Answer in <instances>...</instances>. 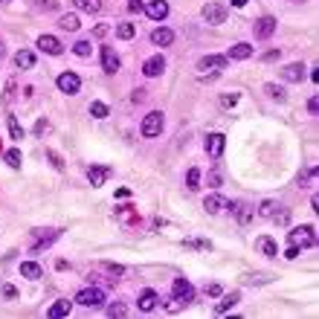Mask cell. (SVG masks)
Segmentation results:
<instances>
[{
  "instance_id": "cell-50",
  "label": "cell",
  "mask_w": 319,
  "mask_h": 319,
  "mask_svg": "<svg viewBox=\"0 0 319 319\" xmlns=\"http://www.w3.org/2000/svg\"><path fill=\"white\" fill-rule=\"evenodd\" d=\"M209 183H212V186H221V174H218V171H212V174H209Z\"/></svg>"
},
{
  "instance_id": "cell-44",
  "label": "cell",
  "mask_w": 319,
  "mask_h": 319,
  "mask_svg": "<svg viewBox=\"0 0 319 319\" xmlns=\"http://www.w3.org/2000/svg\"><path fill=\"white\" fill-rule=\"evenodd\" d=\"M284 258H299V247H296V244H290V247H287V253H284Z\"/></svg>"
},
{
  "instance_id": "cell-6",
  "label": "cell",
  "mask_w": 319,
  "mask_h": 319,
  "mask_svg": "<svg viewBox=\"0 0 319 319\" xmlns=\"http://www.w3.org/2000/svg\"><path fill=\"white\" fill-rule=\"evenodd\" d=\"M276 18L273 15H264V18H258L256 20V27H253V32H256V38L258 41H267V38H273V32H276Z\"/></svg>"
},
{
  "instance_id": "cell-41",
  "label": "cell",
  "mask_w": 319,
  "mask_h": 319,
  "mask_svg": "<svg viewBox=\"0 0 319 319\" xmlns=\"http://www.w3.org/2000/svg\"><path fill=\"white\" fill-rule=\"evenodd\" d=\"M9 131H12V140H24V131H20V125L15 116H9Z\"/></svg>"
},
{
  "instance_id": "cell-13",
  "label": "cell",
  "mask_w": 319,
  "mask_h": 319,
  "mask_svg": "<svg viewBox=\"0 0 319 319\" xmlns=\"http://www.w3.org/2000/svg\"><path fill=\"white\" fill-rule=\"evenodd\" d=\"M163 70H166V58H163V55H151L148 61L142 64V73H145L148 79H157V76H163Z\"/></svg>"
},
{
  "instance_id": "cell-23",
  "label": "cell",
  "mask_w": 319,
  "mask_h": 319,
  "mask_svg": "<svg viewBox=\"0 0 319 319\" xmlns=\"http://www.w3.org/2000/svg\"><path fill=\"white\" fill-rule=\"evenodd\" d=\"M15 67H18V70H29V67H35V53H29V50L15 53Z\"/></svg>"
},
{
  "instance_id": "cell-3",
  "label": "cell",
  "mask_w": 319,
  "mask_h": 319,
  "mask_svg": "<svg viewBox=\"0 0 319 319\" xmlns=\"http://www.w3.org/2000/svg\"><path fill=\"white\" fill-rule=\"evenodd\" d=\"M287 238H290V244H296V247H313V244H316V230H313V226H296Z\"/></svg>"
},
{
  "instance_id": "cell-38",
  "label": "cell",
  "mask_w": 319,
  "mask_h": 319,
  "mask_svg": "<svg viewBox=\"0 0 319 319\" xmlns=\"http://www.w3.org/2000/svg\"><path fill=\"white\" fill-rule=\"evenodd\" d=\"M125 313H128V308H125L122 302H113V305H110V308H107V316H125Z\"/></svg>"
},
{
  "instance_id": "cell-54",
  "label": "cell",
  "mask_w": 319,
  "mask_h": 319,
  "mask_svg": "<svg viewBox=\"0 0 319 319\" xmlns=\"http://www.w3.org/2000/svg\"><path fill=\"white\" fill-rule=\"evenodd\" d=\"M232 6H235V9H244V6H247V0H232Z\"/></svg>"
},
{
  "instance_id": "cell-2",
  "label": "cell",
  "mask_w": 319,
  "mask_h": 319,
  "mask_svg": "<svg viewBox=\"0 0 319 319\" xmlns=\"http://www.w3.org/2000/svg\"><path fill=\"white\" fill-rule=\"evenodd\" d=\"M76 305H81V308H99V305H105V293L99 290V287H84V290L76 293Z\"/></svg>"
},
{
  "instance_id": "cell-26",
  "label": "cell",
  "mask_w": 319,
  "mask_h": 319,
  "mask_svg": "<svg viewBox=\"0 0 319 319\" xmlns=\"http://www.w3.org/2000/svg\"><path fill=\"white\" fill-rule=\"evenodd\" d=\"M58 27H61L64 32H76V29L81 27V24H79V15H73V12L61 15V18H58Z\"/></svg>"
},
{
  "instance_id": "cell-12",
  "label": "cell",
  "mask_w": 319,
  "mask_h": 319,
  "mask_svg": "<svg viewBox=\"0 0 319 319\" xmlns=\"http://www.w3.org/2000/svg\"><path fill=\"white\" fill-rule=\"evenodd\" d=\"M38 50H41V53H47V55H61L64 53L61 41H58L55 35H41V38H38Z\"/></svg>"
},
{
  "instance_id": "cell-4",
  "label": "cell",
  "mask_w": 319,
  "mask_h": 319,
  "mask_svg": "<svg viewBox=\"0 0 319 319\" xmlns=\"http://www.w3.org/2000/svg\"><path fill=\"white\" fill-rule=\"evenodd\" d=\"M142 136H160V133H163V113H160V110H151L148 116H145V119H142Z\"/></svg>"
},
{
  "instance_id": "cell-32",
  "label": "cell",
  "mask_w": 319,
  "mask_h": 319,
  "mask_svg": "<svg viewBox=\"0 0 319 319\" xmlns=\"http://www.w3.org/2000/svg\"><path fill=\"white\" fill-rule=\"evenodd\" d=\"M267 282H270L267 273H247L244 276V284H267Z\"/></svg>"
},
{
  "instance_id": "cell-40",
  "label": "cell",
  "mask_w": 319,
  "mask_h": 319,
  "mask_svg": "<svg viewBox=\"0 0 319 319\" xmlns=\"http://www.w3.org/2000/svg\"><path fill=\"white\" fill-rule=\"evenodd\" d=\"M279 209H282V206H279ZM273 221L279 223V226H287V223H290V212H287V209H282V212H273Z\"/></svg>"
},
{
  "instance_id": "cell-21",
  "label": "cell",
  "mask_w": 319,
  "mask_h": 319,
  "mask_svg": "<svg viewBox=\"0 0 319 319\" xmlns=\"http://www.w3.org/2000/svg\"><path fill=\"white\" fill-rule=\"evenodd\" d=\"M157 302H160L157 290H142V293H140V302H136V305H140V310H145V313H148V310L157 308Z\"/></svg>"
},
{
  "instance_id": "cell-19",
  "label": "cell",
  "mask_w": 319,
  "mask_h": 319,
  "mask_svg": "<svg viewBox=\"0 0 319 319\" xmlns=\"http://www.w3.org/2000/svg\"><path fill=\"white\" fill-rule=\"evenodd\" d=\"M282 79L290 81V84H296V81L305 79V67H302V64H287V67L282 70Z\"/></svg>"
},
{
  "instance_id": "cell-52",
  "label": "cell",
  "mask_w": 319,
  "mask_h": 319,
  "mask_svg": "<svg viewBox=\"0 0 319 319\" xmlns=\"http://www.w3.org/2000/svg\"><path fill=\"white\" fill-rule=\"evenodd\" d=\"M107 32H110V29H107L105 24H99V27H96V35H99V38H102V35H107Z\"/></svg>"
},
{
  "instance_id": "cell-9",
  "label": "cell",
  "mask_w": 319,
  "mask_h": 319,
  "mask_svg": "<svg viewBox=\"0 0 319 319\" xmlns=\"http://www.w3.org/2000/svg\"><path fill=\"white\" fill-rule=\"evenodd\" d=\"M145 15H148L151 20H163V18H169V3L166 0H148L145 6Z\"/></svg>"
},
{
  "instance_id": "cell-39",
  "label": "cell",
  "mask_w": 319,
  "mask_h": 319,
  "mask_svg": "<svg viewBox=\"0 0 319 319\" xmlns=\"http://www.w3.org/2000/svg\"><path fill=\"white\" fill-rule=\"evenodd\" d=\"M276 209H279V206H276L273 200H264V203H261V209H258V215H261V218H273Z\"/></svg>"
},
{
  "instance_id": "cell-47",
  "label": "cell",
  "mask_w": 319,
  "mask_h": 319,
  "mask_svg": "<svg viewBox=\"0 0 319 319\" xmlns=\"http://www.w3.org/2000/svg\"><path fill=\"white\" fill-rule=\"evenodd\" d=\"M308 110H310V113H316V110H319V99H316V96L308 99Z\"/></svg>"
},
{
  "instance_id": "cell-10",
  "label": "cell",
  "mask_w": 319,
  "mask_h": 319,
  "mask_svg": "<svg viewBox=\"0 0 319 319\" xmlns=\"http://www.w3.org/2000/svg\"><path fill=\"white\" fill-rule=\"evenodd\" d=\"M58 238V230H32V249H44Z\"/></svg>"
},
{
  "instance_id": "cell-5",
  "label": "cell",
  "mask_w": 319,
  "mask_h": 319,
  "mask_svg": "<svg viewBox=\"0 0 319 319\" xmlns=\"http://www.w3.org/2000/svg\"><path fill=\"white\" fill-rule=\"evenodd\" d=\"M99 61H102V70L105 73H119V67H122V61H119L113 47H102L99 50Z\"/></svg>"
},
{
  "instance_id": "cell-37",
  "label": "cell",
  "mask_w": 319,
  "mask_h": 319,
  "mask_svg": "<svg viewBox=\"0 0 319 319\" xmlns=\"http://www.w3.org/2000/svg\"><path fill=\"white\" fill-rule=\"evenodd\" d=\"M35 9L38 12H53V9H58V0H35Z\"/></svg>"
},
{
  "instance_id": "cell-28",
  "label": "cell",
  "mask_w": 319,
  "mask_h": 319,
  "mask_svg": "<svg viewBox=\"0 0 319 319\" xmlns=\"http://www.w3.org/2000/svg\"><path fill=\"white\" fill-rule=\"evenodd\" d=\"M41 264H35V261H24L20 264V276H27V279H41Z\"/></svg>"
},
{
  "instance_id": "cell-17",
  "label": "cell",
  "mask_w": 319,
  "mask_h": 319,
  "mask_svg": "<svg viewBox=\"0 0 319 319\" xmlns=\"http://www.w3.org/2000/svg\"><path fill=\"white\" fill-rule=\"evenodd\" d=\"M107 177H110V169H107V166H90L87 169V180L93 186H105Z\"/></svg>"
},
{
  "instance_id": "cell-25",
  "label": "cell",
  "mask_w": 319,
  "mask_h": 319,
  "mask_svg": "<svg viewBox=\"0 0 319 319\" xmlns=\"http://www.w3.org/2000/svg\"><path fill=\"white\" fill-rule=\"evenodd\" d=\"M258 249H261V256H267V258H276V256H279V247H276V241L270 238V235L258 238Z\"/></svg>"
},
{
  "instance_id": "cell-45",
  "label": "cell",
  "mask_w": 319,
  "mask_h": 319,
  "mask_svg": "<svg viewBox=\"0 0 319 319\" xmlns=\"http://www.w3.org/2000/svg\"><path fill=\"white\" fill-rule=\"evenodd\" d=\"M3 296H6V299H15V296H18V290H15L12 284H3Z\"/></svg>"
},
{
  "instance_id": "cell-22",
  "label": "cell",
  "mask_w": 319,
  "mask_h": 319,
  "mask_svg": "<svg viewBox=\"0 0 319 319\" xmlns=\"http://www.w3.org/2000/svg\"><path fill=\"white\" fill-rule=\"evenodd\" d=\"M238 302H241V293H238V290H232V293H226V296H221V302L215 305V310H218V313H226V310L235 308Z\"/></svg>"
},
{
  "instance_id": "cell-24",
  "label": "cell",
  "mask_w": 319,
  "mask_h": 319,
  "mask_svg": "<svg viewBox=\"0 0 319 319\" xmlns=\"http://www.w3.org/2000/svg\"><path fill=\"white\" fill-rule=\"evenodd\" d=\"M70 308H73V302L70 299H58L53 305V308L47 310V316L50 319H58V316H67V313H70Z\"/></svg>"
},
{
  "instance_id": "cell-51",
  "label": "cell",
  "mask_w": 319,
  "mask_h": 319,
  "mask_svg": "<svg viewBox=\"0 0 319 319\" xmlns=\"http://www.w3.org/2000/svg\"><path fill=\"white\" fill-rule=\"evenodd\" d=\"M133 102H142V99H145V90H133Z\"/></svg>"
},
{
  "instance_id": "cell-33",
  "label": "cell",
  "mask_w": 319,
  "mask_h": 319,
  "mask_svg": "<svg viewBox=\"0 0 319 319\" xmlns=\"http://www.w3.org/2000/svg\"><path fill=\"white\" fill-rule=\"evenodd\" d=\"M73 53L81 55V58H87V55L93 53V47H90V41H76V44H73Z\"/></svg>"
},
{
  "instance_id": "cell-31",
  "label": "cell",
  "mask_w": 319,
  "mask_h": 319,
  "mask_svg": "<svg viewBox=\"0 0 319 319\" xmlns=\"http://www.w3.org/2000/svg\"><path fill=\"white\" fill-rule=\"evenodd\" d=\"M186 186L195 192V189H200V169H189L186 174Z\"/></svg>"
},
{
  "instance_id": "cell-11",
  "label": "cell",
  "mask_w": 319,
  "mask_h": 319,
  "mask_svg": "<svg viewBox=\"0 0 319 319\" xmlns=\"http://www.w3.org/2000/svg\"><path fill=\"white\" fill-rule=\"evenodd\" d=\"M223 67H226V55H203V58L197 61V70L200 73H206V70L218 73V70H223Z\"/></svg>"
},
{
  "instance_id": "cell-55",
  "label": "cell",
  "mask_w": 319,
  "mask_h": 319,
  "mask_svg": "<svg viewBox=\"0 0 319 319\" xmlns=\"http://www.w3.org/2000/svg\"><path fill=\"white\" fill-rule=\"evenodd\" d=\"M293 3H302V0H293Z\"/></svg>"
},
{
  "instance_id": "cell-48",
  "label": "cell",
  "mask_w": 319,
  "mask_h": 319,
  "mask_svg": "<svg viewBox=\"0 0 319 319\" xmlns=\"http://www.w3.org/2000/svg\"><path fill=\"white\" fill-rule=\"evenodd\" d=\"M276 58H279V50H270V53L261 55V61H276Z\"/></svg>"
},
{
  "instance_id": "cell-49",
  "label": "cell",
  "mask_w": 319,
  "mask_h": 319,
  "mask_svg": "<svg viewBox=\"0 0 319 319\" xmlns=\"http://www.w3.org/2000/svg\"><path fill=\"white\" fill-rule=\"evenodd\" d=\"M105 267H107L113 276H122V273H125V267H119V264H105Z\"/></svg>"
},
{
  "instance_id": "cell-20",
  "label": "cell",
  "mask_w": 319,
  "mask_h": 319,
  "mask_svg": "<svg viewBox=\"0 0 319 319\" xmlns=\"http://www.w3.org/2000/svg\"><path fill=\"white\" fill-rule=\"evenodd\" d=\"M203 209H206L209 215H218L221 209H226V200H223L221 195H206V197H203Z\"/></svg>"
},
{
  "instance_id": "cell-8",
  "label": "cell",
  "mask_w": 319,
  "mask_h": 319,
  "mask_svg": "<svg viewBox=\"0 0 319 319\" xmlns=\"http://www.w3.org/2000/svg\"><path fill=\"white\" fill-rule=\"evenodd\" d=\"M200 15H203V20H206V24H212V27H218V24L226 20V9H223L221 3H206Z\"/></svg>"
},
{
  "instance_id": "cell-14",
  "label": "cell",
  "mask_w": 319,
  "mask_h": 319,
  "mask_svg": "<svg viewBox=\"0 0 319 319\" xmlns=\"http://www.w3.org/2000/svg\"><path fill=\"white\" fill-rule=\"evenodd\" d=\"M223 148H226V136L223 133H209L206 136V154L209 157H221Z\"/></svg>"
},
{
  "instance_id": "cell-35",
  "label": "cell",
  "mask_w": 319,
  "mask_h": 319,
  "mask_svg": "<svg viewBox=\"0 0 319 319\" xmlns=\"http://www.w3.org/2000/svg\"><path fill=\"white\" fill-rule=\"evenodd\" d=\"M90 116L105 119V116H107V105H105V102H93V105H90Z\"/></svg>"
},
{
  "instance_id": "cell-30",
  "label": "cell",
  "mask_w": 319,
  "mask_h": 319,
  "mask_svg": "<svg viewBox=\"0 0 319 319\" xmlns=\"http://www.w3.org/2000/svg\"><path fill=\"white\" fill-rule=\"evenodd\" d=\"M133 35H136V27H133V24H119V27H116V38H122V41H131Z\"/></svg>"
},
{
  "instance_id": "cell-7",
  "label": "cell",
  "mask_w": 319,
  "mask_h": 319,
  "mask_svg": "<svg viewBox=\"0 0 319 319\" xmlns=\"http://www.w3.org/2000/svg\"><path fill=\"white\" fill-rule=\"evenodd\" d=\"M55 84H58V90H61V93L73 96V93H79V87H81V79L76 76V73H61V76L55 79Z\"/></svg>"
},
{
  "instance_id": "cell-15",
  "label": "cell",
  "mask_w": 319,
  "mask_h": 319,
  "mask_svg": "<svg viewBox=\"0 0 319 319\" xmlns=\"http://www.w3.org/2000/svg\"><path fill=\"white\" fill-rule=\"evenodd\" d=\"M253 53H256V50H253L249 44H244V41H241V44H232V47H230V53H226V61H247V58H253Z\"/></svg>"
},
{
  "instance_id": "cell-42",
  "label": "cell",
  "mask_w": 319,
  "mask_h": 319,
  "mask_svg": "<svg viewBox=\"0 0 319 319\" xmlns=\"http://www.w3.org/2000/svg\"><path fill=\"white\" fill-rule=\"evenodd\" d=\"M238 93H223V96H221V105L223 107H232V105H238Z\"/></svg>"
},
{
  "instance_id": "cell-43",
  "label": "cell",
  "mask_w": 319,
  "mask_h": 319,
  "mask_svg": "<svg viewBox=\"0 0 319 319\" xmlns=\"http://www.w3.org/2000/svg\"><path fill=\"white\" fill-rule=\"evenodd\" d=\"M203 290H206V296H221V284H218V282H212V284H206V287H203Z\"/></svg>"
},
{
  "instance_id": "cell-27",
  "label": "cell",
  "mask_w": 319,
  "mask_h": 319,
  "mask_svg": "<svg viewBox=\"0 0 319 319\" xmlns=\"http://www.w3.org/2000/svg\"><path fill=\"white\" fill-rule=\"evenodd\" d=\"M73 3H76L79 12H87V15H96L102 9V0H73Z\"/></svg>"
},
{
  "instance_id": "cell-34",
  "label": "cell",
  "mask_w": 319,
  "mask_h": 319,
  "mask_svg": "<svg viewBox=\"0 0 319 319\" xmlns=\"http://www.w3.org/2000/svg\"><path fill=\"white\" fill-rule=\"evenodd\" d=\"M3 157H6V163H9L12 169H20V151L18 148H9Z\"/></svg>"
},
{
  "instance_id": "cell-46",
  "label": "cell",
  "mask_w": 319,
  "mask_h": 319,
  "mask_svg": "<svg viewBox=\"0 0 319 319\" xmlns=\"http://www.w3.org/2000/svg\"><path fill=\"white\" fill-rule=\"evenodd\" d=\"M142 6H145V0H128V9L131 12H140Z\"/></svg>"
},
{
  "instance_id": "cell-16",
  "label": "cell",
  "mask_w": 319,
  "mask_h": 319,
  "mask_svg": "<svg viewBox=\"0 0 319 319\" xmlns=\"http://www.w3.org/2000/svg\"><path fill=\"white\" fill-rule=\"evenodd\" d=\"M151 44H154V47H171V44H174V32L166 29V27L154 29V32H151Z\"/></svg>"
},
{
  "instance_id": "cell-53",
  "label": "cell",
  "mask_w": 319,
  "mask_h": 319,
  "mask_svg": "<svg viewBox=\"0 0 319 319\" xmlns=\"http://www.w3.org/2000/svg\"><path fill=\"white\" fill-rule=\"evenodd\" d=\"M44 131H47V122H44V119H41V122L35 125V133H44Z\"/></svg>"
},
{
  "instance_id": "cell-29",
  "label": "cell",
  "mask_w": 319,
  "mask_h": 319,
  "mask_svg": "<svg viewBox=\"0 0 319 319\" xmlns=\"http://www.w3.org/2000/svg\"><path fill=\"white\" fill-rule=\"evenodd\" d=\"M264 93H267V99H273V102H284V87H279V84H273V81H267L264 84Z\"/></svg>"
},
{
  "instance_id": "cell-1",
  "label": "cell",
  "mask_w": 319,
  "mask_h": 319,
  "mask_svg": "<svg viewBox=\"0 0 319 319\" xmlns=\"http://www.w3.org/2000/svg\"><path fill=\"white\" fill-rule=\"evenodd\" d=\"M171 299H174V308H186L195 302V287L186 279H174L171 282Z\"/></svg>"
},
{
  "instance_id": "cell-18",
  "label": "cell",
  "mask_w": 319,
  "mask_h": 319,
  "mask_svg": "<svg viewBox=\"0 0 319 319\" xmlns=\"http://www.w3.org/2000/svg\"><path fill=\"white\" fill-rule=\"evenodd\" d=\"M226 209H232V212H235V218H238L241 226H247V223L253 221V209H249L247 203H226Z\"/></svg>"
},
{
  "instance_id": "cell-36",
  "label": "cell",
  "mask_w": 319,
  "mask_h": 319,
  "mask_svg": "<svg viewBox=\"0 0 319 319\" xmlns=\"http://www.w3.org/2000/svg\"><path fill=\"white\" fill-rule=\"evenodd\" d=\"M47 160L53 163V169H55V171H64V160L58 157V154H55L53 148H47Z\"/></svg>"
}]
</instances>
